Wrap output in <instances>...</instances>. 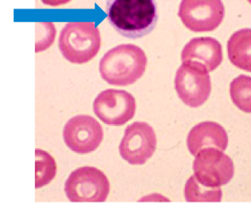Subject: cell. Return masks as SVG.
<instances>
[{"label":"cell","instance_id":"1","mask_svg":"<svg viewBox=\"0 0 251 220\" xmlns=\"http://www.w3.org/2000/svg\"><path fill=\"white\" fill-rule=\"evenodd\" d=\"M106 12L111 27L129 39L148 35L158 20L155 0H107Z\"/></svg>","mask_w":251,"mask_h":220},{"label":"cell","instance_id":"2","mask_svg":"<svg viewBox=\"0 0 251 220\" xmlns=\"http://www.w3.org/2000/svg\"><path fill=\"white\" fill-rule=\"evenodd\" d=\"M148 66L146 53L134 44H120L107 52L100 62V74L104 81L125 87L135 83Z\"/></svg>","mask_w":251,"mask_h":220},{"label":"cell","instance_id":"3","mask_svg":"<svg viewBox=\"0 0 251 220\" xmlns=\"http://www.w3.org/2000/svg\"><path fill=\"white\" fill-rule=\"evenodd\" d=\"M100 43V33L94 22H71L61 30L58 46L67 61L81 65L96 56Z\"/></svg>","mask_w":251,"mask_h":220},{"label":"cell","instance_id":"4","mask_svg":"<svg viewBox=\"0 0 251 220\" xmlns=\"http://www.w3.org/2000/svg\"><path fill=\"white\" fill-rule=\"evenodd\" d=\"M70 202H105L110 192V182L101 170L85 166L70 173L65 184Z\"/></svg>","mask_w":251,"mask_h":220},{"label":"cell","instance_id":"5","mask_svg":"<svg viewBox=\"0 0 251 220\" xmlns=\"http://www.w3.org/2000/svg\"><path fill=\"white\" fill-rule=\"evenodd\" d=\"M209 73L196 62H182L175 77V89L185 105L198 108L206 103L212 91Z\"/></svg>","mask_w":251,"mask_h":220},{"label":"cell","instance_id":"6","mask_svg":"<svg viewBox=\"0 0 251 220\" xmlns=\"http://www.w3.org/2000/svg\"><path fill=\"white\" fill-rule=\"evenodd\" d=\"M194 176L200 184L209 188L226 185L235 173L234 162L218 148L207 147L195 156Z\"/></svg>","mask_w":251,"mask_h":220},{"label":"cell","instance_id":"7","mask_svg":"<svg viewBox=\"0 0 251 220\" xmlns=\"http://www.w3.org/2000/svg\"><path fill=\"white\" fill-rule=\"evenodd\" d=\"M177 15L192 31H213L224 20L225 6L222 0H181Z\"/></svg>","mask_w":251,"mask_h":220},{"label":"cell","instance_id":"8","mask_svg":"<svg viewBox=\"0 0 251 220\" xmlns=\"http://www.w3.org/2000/svg\"><path fill=\"white\" fill-rule=\"evenodd\" d=\"M136 110L135 99L131 93L121 89H106L97 96L93 110L104 124L126 125L133 119Z\"/></svg>","mask_w":251,"mask_h":220},{"label":"cell","instance_id":"9","mask_svg":"<svg viewBox=\"0 0 251 220\" xmlns=\"http://www.w3.org/2000/svg\"><path fill=\"white\" fill-rule=\"evenodd\" d=\"M156 137L153 127L145 122H134L125 131L119 146L121 157L131 165H144L154 155Z\"/></svg>","mask_w":251,"mask_h":220},{"label":"cell","instance_id":"10","mask_svg":"<svg viewBox=\"0 0 251 220\" xmlns=\"http://www.w3.org/2000/svg\"><path fill=\"white\" fill-rule=\"evenodd\" d=\"M67 147L77 154L95 151L103 139V131L95 118L86 114L76 115L67 122L63 130Z\"/></svg>","mask_w":251,"mask_h":220},{"label":"cell","instance_id":"11","mask_svg":"<svg viewBox=\"0 0 251 220\" xmlns=\"http://www.w3.org/2000/svg\"><path fill=\"white\" fill-rule=\"evenodd\" d=\"M181 61L196 62L213 72L223 61L221 44L212 37L192 39L182 49Z\"/></svg>","mask_w":251,"mask_h":220},{"label":"cell","instance_id":"12","mask_svg":"<svg viewBox=\"0 0 251 220\" xmlns=\"http://www.w3.org/2000/svg\"><path fill=\"white\" fill-rule=\"evenodd\" d=\"M227 146V133L221 125L215 122L200 123L192 127L187 138V147L193 156L207 147H214L225 151Z\"/></svg>","mask_w":251,"mask_h":220},{"label":"cell","instance_id":"13","mask_svg":"<svg viewBox=\"0 0 251 220\" xmlns=\"http://www.w3.org/2000/svg\"><path fill=\"white\" fill-rule=\"evenodd\" d=\"M230 62L239 69L251 72V29L234 32L227 43Z\"/></svg>","mask_w":251,"mask_h":220},{"label":"cell","instance_id":"14","mask_svg":"<svg viewBox=\"0 0 251 220\" xmlns=\"http://www.w3.org/2000/svg\"><path fill=\"white\" fill-rule=\"evenodd\" d=\"M57 167L54 159L42 149L35 150V188L40 189L52 182L56 175Z\"/></svg>","mask_w":251,"mask_h":220},{"label":"cell","instance_id":"15","mask_svg":"<svg viewBox=\"0 0 251 220\" xmlns=\"http://www.w3.org/2000/svg\"><path fill=\"white\" fill-rule=\"evenodd\" d=\"M222 190L209 188L200 184L194 175L190 177L184 187V197L187 202H221Z\"/></svg>","mask_w":251,"mask_h":220},{"label":"cell","instance_id":"16","mask_svg":"<svg viewBox=\"0 0 251 220\" xmlns=\"http://www.w3.org/2000/svg\"><path fill=\"white\" fill-rule=\"evenodd\" d=\"M229 92L232 102L239 110L251 113V77L240 75L234 79Z\"/></svg>","mask_w":251,"mask_h":220},{"label":"cell","instance_id":"17","mask_svg":"<svg viewBox=\"0 0 251 220\" xmlns=\"http://www.w3.org/2000/svg\"><path fill=\"white\" fill-rule=\"evenodd\" d=\"M36 26V42L35 52L41 53L48 49L54 42L56 29L54 24L49 22H37Z\"/></svg>","mask_w":251,"mask_h":220},{"label":"cell","instance_id":"18","mask_svg":"<svg viewBox=\"0 0 251 220\" xmlns=\"http://www.w3.org/2000/svg\"><path fill=\"white\" fill-rule=\"evenodd\" d=\"M71 0H42V2L47 5V6H52V7H58L69 3Z\"/></svg>","mask_w":251,"mask_h":220},{"label":"cell","instance_id":"19","mask_svg":"<svg viewBox=\"0 0 251 220\" xmlns=\"http://www.w3.org/2000/svg\"><path fill=\"white\" fill-rule=\"evenodd\" d=\"M248 1H249V3H250V4H251V0H248Z\"/></svg>","mask_w":251,"mask_h":220}]
</instances>
